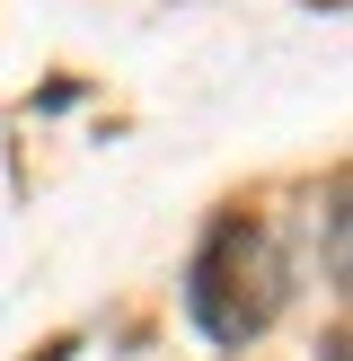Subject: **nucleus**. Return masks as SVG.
Listing matches in <instances>:
<instances>
[{"label": "nucleus", "instance_id": "f257e3e1", "mask_svg": "<svg viewBox=\"0 0 353 361\" xmlns=\"http://www.w3.org/2000/svg\"><path fill=\"white\" fill-rule=\"evenodd\" d=\"M282 291H292L282 247L265 238L256 221H221L203 238V256H194V274H186V309H194V326H203L212 344H256V335L274 326Z\"/></svg>", "mask_w": 353, "mask_h": 361}]
</instances>
